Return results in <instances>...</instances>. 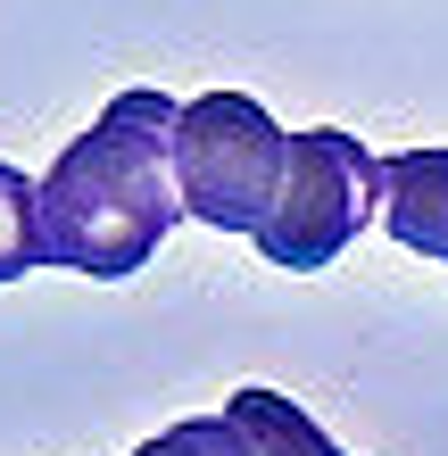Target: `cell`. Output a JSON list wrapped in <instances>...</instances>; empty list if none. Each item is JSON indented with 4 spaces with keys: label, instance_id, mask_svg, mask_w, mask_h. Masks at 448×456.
<instances>
[{
    "label": "cell",
    "instance_id": "obj_1",
    "mask_svg": "<svg viewBox=\"0 0 448 456\" xmlns=\"http://www.w3.org/2000/svg\"><path fill=\"white\" fill-rule=\"evenodd\" d=\"M175 100L117 92L42 175V240L50 265H75L92 282H125L158 257V240L183 216L175 183Z\"/></svg>",
    "mask_w": 448,
    "mask_h": 456
},
{
    "label": "cell",
    "instance_id": "obj_2",
    "mask_svg": "<svg viewBox=\"0 0 448 456\" xmlns=\"http://www.w3.org/2000/svg\"><path fill=\"white\" fill-rule=\"evenodd\" d=\"M291 175V133H282L249 92H200L175 117V183L183 216L216 232H257Z\"/></svg>",
    "mask_w": 448,
    "mask_h": 456
},
{
    "label": "cell",
    "instance_id": "obj_3",
    "mask_svg": "<svg viewBox=\"0 0 448 456\" xmlns=\"http://www.w3.org/2000/svg\"><path fill=\"white\" fill-rule=\"evenodd\" d=\"M374 216H382V158L340 125H307L291 133V175H282L274 216L249 240L282 274H324Z\"/></svg>",
    "mask_w": 448,
    "mask_h": 456
},
{
    "label": "cell",
    "instance_id": "obj_4",
    "mask_svg": "<svg viewBox=\"0 0 448 456\" xmlns=\"http://www.w3.org/2000/svg\"><path fill=\"white\" fill-rule=\"evenodd\" d=\"M382 232L415 257L448 265V150H390L382 158Z\"/></svg>",
    "mask_w": 448,
    "mask_h": 456
},
{
    "label": "cell",
    "instance_id": "obj_5",
    "mask_svg": "<svg viewBox=\"0 0 448 456\" xmlns=\"http://www.w3.org/2000/svg\"><path fill=\"white\" fill-rule=\"evenodd\" d=\"M224 415H232V432L249 440V456H349V448H332L315 432L307 407H291L282 390H232Z\"/></svg>",
    "mask_w": 448,
    "mask_h": 456
},
{
    "label": "cell",
    "instance_id": "obj_6",
    "mask_svg": "<svg viewBox=\"0 0 448 456\" xmlns=\"http://www.w3.org/2000/svg\"><path fill=\"white\" fill-rule=\"evenodd\" d=\"M34 265H50V240H42V183H25L9 158H0V282H25Z\"/></svg>",
    "mask_w": 448,
    "mask_h": 456
},
{
    "label": "cell",
    "instance_id": "obj_7",
    "mask_svg": "<svg viewBox=\"0 0 448 456\" xmlns=\"http://www.w3.org/2000/svg\"><path fill=\"white\" fill-rule=\"evenodd\" d=\"M134 456H249V440L232 432V415H183L158 440H142Z\"/></svg>",
    "mask_w": 448,
    "mask_h": 456
}]
</instances>
